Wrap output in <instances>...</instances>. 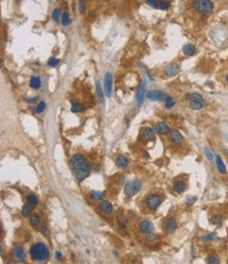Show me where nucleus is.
<instances>
[{
  "instance_id": "nucleus-1",
  "label": "nucleus",
  "mask_w": 228,
  "mask_h": 264,
  "mask_svg": "<svg viewBox=\"0 0 228 264\" xmlns=\"http://www.w3.org/2000/svg\"><path fill=\"white\" fill-rule=\"evenodd\" d=\"M71 168L78 180H83L89 175V164L85 157L80 154H76L71 159Z\"/></svg>"
},
{
  "instance_id": "nucleus-2",
  "label": "nucleus",
  "mask_w": 228,
  "mask_h": 264,
  "mask_svg": "<svg viewBox=\"0 0 228 264\" xmlns=\"http://www.w3.org/2000/svg\"><path fill=\"white\" fill-rule=\"evenodd\" d=\"M31 257L34 261H45L50 257V251L44 243H36L31 248Z\"/></svg>"
},
{
  "instance_id": "nucleus-3",
  "label": "nucleus",
  "mask_w": 228,
  "mask_h": 264,
  "mask_svg": "<svg viewBox=\"0 0 228 264\" xmlns=\"http://www.w3.org/2000/svg\"><path fill=\"white\" fill-rule=\"evenodd\" d=\"M192 8L201 15H208L213 11L215 4L211 0H193Z\"/></svg>"
},
{
  "instance_id": "nucleus-4",
  "label": "nucleus",
  "mask_w": 228,
  "mask_h": 264,
  "mask_svg": "<svg viewBox=\"0 0 228 264\" xmlns=\"http://www.w3.org/2000/svg\"><path fill=\"white\" fill-rule=\"evenodd\" d=\"M206 104H207L206 100L199 94H191L188 96V105L191 110H201V108L205 107Z\"/></svg>"
},
{
  "instance_id": "nucleus-5",
  "label": "nucleus",
  "mask_w": 228,
  "mask_h": 264,
  "mask_svg": "<svg viewBox=\"0 0 228 264\" xmlns=\"http://www.w3.org/2000/svg\"><path fill=\"white\" fill-rule=\"evenodd\" d=\"M145 206L148 210H156L162 203V197L157 194H151L145 199Z\"/></svg>"
},
{
  "instance_id": "nucleus-6",
  "label": "nucleus",
  "mask_w": 228,
  "mask_h": 264,
  "mask_svg": "<svg viewBox=\"0 0 228 264\" xmlns=\"http://www.w3.org/2000/svg\"><path fill=\"white\" fill-rule=\"evenodd\" d=\"M140 190H141V182L138 180H133L126 184L124 193L128 197H133V196L137 195L140 192Z\"/></svg>"
},
{
  "instance_id": "nucleus-7",
  "label": "nucleus",
  "mask_w": 228,
  "mask_h": 264,
  "mask_svg": "<svg viewBox=\"0 0 228 264\" xmlns=\"http://www.w3.org/2000/svg\"><path fill=\"white\" fill-rule=\"evenodd\" d=\"M167 96H168L167 94H165L162 91H159V89L149 91L148 93L146 94V97L150 101H165Z\"/></svg>"
},
{
  "instance_id": "nucleus-8",
  "label": "nucleus",
  "mask_w": 228,
  "mask_h": 264,
  "mask_svg": "<svg viewBox=\"0 0 228 264\" xmlns=\"http://www.w3.org/2000/svg\"><path fill=\"white\" fill-rule=\"evenodd\" d=\"M169 141L174 145H179L183 143V137H182L181 133L177 130H174L169 134Z\"/></svg>"
},
{
  "instance_id": "nucleus-9",
  "label": "nucleus",
  "mask_w": 228,
  "mask_h": 264,
  "mask_svg": "<svg viewBox=\"0 0 228 264\" xmlns=\"http://www.w3.org/2000/svg\"><path fill=\"white\" fill-rule=\"evenodd\" d=\"M111 83H113V75L110 73H107L104 78V91L107 97L111 96Z\"/></svg>"
},
{
  "instance_id": "nucleus-10",
  "label": "nucleus",
  "mask_w": 228,
  "mask_h": 264,
  "mask_svg": "<svg viewBox=\"0 0 228 264\" xmlns=\"http://www.w3.org/2000/svg\"><path fill=\"white\" fill-rule=\"evenodd\" d=\"M164 73H165L166 76L168 77H174L176 75H178L180 73V66L176 63H171V64H168L167 66L165 67L164 70Z\"/></svg>"
},
{
  "instance_id": "nucleus-11",
  "label": "nucleus",
  "mask_w": 228,
  "mask_h": 264,
  "mask_svg": "<svg viewBox=\"0 0 228 264\" xmlns=\"http://www.w3.org/2000/svg\"><path fill=\"white\" fill-rule=\"evenodd\" d=\"M146 83L143 82L141 84L139 89V92L137 94V103H138V106H141L143 104V101H144V98L146 96Z\"/></svg>"
},
{
  "instance_id": "nucleus-12",
  "label": "nucleus",
  "mask_w": 228,
  "mask_h": 264,
  "mask_svg": "<svg viewBox=\"0 0 228 264\" xmlns=\"http://www.w3.org/2000/svg\"><path fill=\"white\" fill-rule=\"evenodd\" d=\"M139 228H140V231H141L142 232H144V234H148V232H152L154 226H152L151 222L147 221V220H143V221L140 222Z\"/></svg>"
},
{
  "instance_id": "nucleus-13",
  "label": "nucleus",
  "mask_w": 228,
  "mask_h": 264,
  "mask_svg": "<svg viewBox=\"0 0 228 264\" xmlns=\"http://www.w3.org/2000/svg\"><path fill=\"white\" fill-rule=\"evenodd\" d=\"M177 228V221L174 219H169L165 223L164 226V231L166 234H173Z\"/></svg>"
},
{
  "instance_id": "nucleus-14",
  "label": "nucleus",
  "mask_w": 228,
  "mask_h": 264,
  "mask_svg": "<svg viewBox=\"0 0 228 264\" xmlns=\"http://www.w3.org/2000/svg\"><path fill=\"white\" fill-rule=\"evenodd\" d=\"M100 210L105 215H110L111 213H113L114 208H113V205H111L108 201H103L100 204Z\"/></svg>"
},
{
  "instance_id": "nucleus-15",
  "label": "nucleus",
  "mask_w": 228,
  "mask_h": 264,
  "mask_svg": "<svg viewBox=\"0 0 228 264\" xmlns=\"http://www.w3.org/2000/svg\"><path fill=\"white\" fill-rule=\"evenodd\" d=\"M128 162L129 161H128L127 157L123 156V155H119L117 158H116V164L120 168H125L128 165Z\"/></svg>"
},
{
  "instance_id": "nucleus-16",
  "label": "nucleus",
  "mask_w": 228,
  "mask_h": 264,
  "mask_svg": "<svg viewBox=\"0 0 228 264\" xmlns=\"http://www.w3.org/2000/svg\"><path fill=\"white\" fill-rule=\"evenodd\" d=\"M156 130L159 134L161 135H167L169 133V126L165 122H159L156 125Z\"/></svg>"
},
{
  "instance_id": "nucleus-17",
  "label": "nucleus",
  "mask_w": 228,
  "mask_h": 264,
  "mask_svg": "<svg viewBox=\"0 0 228 264\" xmlns=\"http://www.w3.org/2000/svg\"><path fill=\"white\" fill-rule=\"evenodd\" d=\"M14 258L18 261H24L25 260V251H24L23 248L21 247H16L14 249Z\"/></svg>"
},
{
  "instance_id": "nucleus-18",
  "label": "nucleus",
  "mask_w": 228,
  "mask_h": 264,
  "mask_svg": "<svg viewBox=\"0 0 228 264\" xmlns=\"http://www.w3.org/2000/svg\"><path fill=\"white\" fill-rule=\"evenodd\" d=\"M143 137H144V139L147 140V141H151V140H154L155 138H156L155 130L150 127L144 128V130H143Z\"/></svg>"
},
{
  "instance_id": "nucleus-19",
  "label": "nucleus",
  "mask_w": 228,
  "mask_h": 264,
  "mask_svg": "<svg viewBox=\"0 0 228 264\" xmlns=\"http://www.w3.org/2000/svg\"><path fill=\"white\" fill-rule=\"evenodd\" d=\"M183 54L186 55V56H193V55L196 54V52H197V50H196L195 45L192 44H186L183 47Z\"/></svg>"
},
{
  "instance_id": "nucleus-20",
  "label": "nucleus",
  "mask_w": 228,
  "mask_h": 264,
  "mask_svg": "<svg viewBox=\"0 0 228 264\" xmlns=\"http://www.w3.org/2000/svg\"><path fill=\"white\" fill-rule=\"evenodd\" d=\"M173 188H174V190L176 193L181 194V193H183L184 190H185L186 184H185V182H183V181H176V182L174 183V185H173Z\"/></svg>"
},
{
  "instance_id": "nucleus-21",
  "label": "nucleus",
  "mask_w": 228,
  "mask_h": 264,
  "mask_svg": "<svg viewBox=\"0 0 228 264\" xmlns=\"http://www.w3.org/2000/svg\"><path fill=\"white\" fill-rule=\"evenodd\" d=\"M30 86L34 89H38L41 86V79L38 76H33L30 80Z\"/></svg>"
},
{
  "instance_id": "nucleus-22",
  "label": "nucleus",
  "mask_w": 228,
  "mask_h": 264,
  "mask_svg": "<svg viewBox=\"0 0 228 264\" xmlns=\"http://www.w3.org/2000/svg\"><path fill=\"white\" fill-rule=\"evenodd\" d=\"M170 8V2L168 0H159L158 1L157 9H161V11H167Z\"/></svg>"
},
{
  "instance_id": "nucleus-23",
  "label": "nucleus",
  "mask_w": 228,
  "mask_h": 264,
  "mask_svg": "<svg viewBox=\"0 0 228 264\" xmlns=\"http://www.w3.org/2000/svg\"><path fill=\"white\" fill-rule=\"evenodd\" d=\"M215 162H217V166H218V169L221 174H225L226 173V166H225L224 162L222 161L220 156H217L215 157Z\"/></svg>"
},
{
  "instance_id": "nucleus-24",
  "label": "nucleus",
  "mask_w": 228,
  "mask_h": 264,
  "mask_svg": "<svg viewBox=\"0 0 228 264\" xmlns=\"http://www.w3.org/2000/svg\"><path fill=\"white\" fill-rule=\"evenodd\" d=\"M61 23L63 26H67L72 23V19L69 17V14L67 12H63L61 15Z\"/></svg>"
},
{
  "instance_id": "nucleus-25",
  "label": "nucleus",
  "mask_w": 228,
  "mask_h": 264,
  "mask_svg": "<svg viewBox=\"0 0 228 264\" xmlns=\"http://www.w3.org/2000/svg\"><path fill=\"white\" fill-rule=\"evenodd\" d=\"M82 110H83V106H82L78 101H76V100L72 101V112L78 113V112H81Z\"/></svg>"
},
{
  "instance_id": "nucleus-26",
  "label": "nucleus",
  "mask_w": 228,
  "mask_h": 264,
  "mask_svg": "<svg viewBox=\"0 0 228 264\" xmlns=\"http://www.w3.org/2000/svg\"><path fill=\"white\" fill-rule=\"evenodd\" d=\"M61 15H62L61 9H60L59 8L55 9L54 11H53V13H52V18H53V20L57 22V21L59 20V19H61Z\"/></svg>"
},
{
  "instance_id": "nucleus-27",
  "label": "nucleus",
  "mask_w": 228,
  "mask_h": 264,
  "mask_svg": "<svg viewBox=\"0 0 228 264\" xmlns=\"http://www.w3.org/2000/svg\"><path fill=\"white\" fill-rule=\"evenodd\" d=\"M26 200H28V203H31L33 206H36V205H38V198L36 197L35 195H33V194H30V195H28V197H26Z\"/></svg>"
},
{
  "instance_id": "nucleus-28",
  "label": "nucleus",
  "mask_w": 228,
  "mask_h": 264,
  "mask_svg": "<svg viewBox=\"0 0 228 264\" xmlns=\"http://www.w3.org/2000/svg\"><path fill=\"white\" fill-rule=\"evenodd\" d=\"M223 222V217L220 216V215H215L211 218V223L215 224V226H220Z\"/></svg>"
},
{
  "instance_id": "nucleus-29",
  "label": "nucleus",
  "mask_w": 228,
  "mask_h": 264,
  "mask_svg": "<svg viewBox=\"0 0 228 264\" xmlns=\"http://www.w3.org/2000/svg\"><path fill=\"white\" fill-rule=\"evenodd\" d=\"M174 105H176V101H174L170 96H167V98L165 99V107L173 108Z\"/></svg>"
},
{
  "instance_id": "nucleus-30",
  "label": "nucleus",
  "mask_w": 228,
  "mask_h": 264,
  "mask_svg": "<svg viewBox=\"0 0 228 264\" xmlns=\"http://www.w3.org/2000/svg\"><path fill=\"white\" fill-rule=\"evenodd\" d=\"M91 197L93 198L95 201H100V200L103 199L104 195H103V193H101V192H93L91 195Z\"/></svg>"
},
{
  "instance_id": "nucleus-31",
  "label": "nucleus",
  "mask_w": 228,
  "mask_h": 264,
  "mask_svg": "<svg viewBox=\"0 0 228 264\" xmlns=\"http://www.w3.org/2000/svg\"><path fill=\"white\" fill-rule=\"evenodd\" d=\"M32 212H33V208H32V206H30V205H24L22 208V215L24 217L31 216Z\"/></svg>"
},
{
  "instance_id": "nucleus-32",
  "label": "nucleus",
  "mask_w": 228,
  "mask_h": 264,
  "mask_svg": "<svg viewBox=\"0 0 228 264\" xmlns=\"http://www.w3.org/2000/svg\"><path fill=\"white\" fill-rule=\"evenodd\" d=\"M78 9L81 14H83L86 11V2L85 0H79L78 1Z\"/></svg>"
},
{
  "instance_id": "nucleus-33",
  "label": "nucleus",
  "mask_w": 228,
  "mask_h": 264,
  "mask_svg": "<svg viewBox=\"0 0 228 264\" xmlns=\"http://www.w3.org/2000/svg\"><path fill=\"white\" fill-rule=\"evenodd\" d=\"M40 222V217L38 215H33L30 219V223L33 225V226H37Z\"/></svg>"
},
{
  "instance_id": "nucleus-34",
  "label": "nucleus",
  "mask_w": 228,
  "mask_h": 264,
  "mask_svg": "<svg viewBox=\"0 0 228 264\" xmlns=\"http://www.w3.org/2000/svg\"><path fill=\"white\" fill-rule=\"evenodd\" d=\"M45 107H47V103L44 102V101H40L39 103H38L37 107H36V112L41 114L43 112V111L45 110Z\"/></svg>"
},
{
  "instance_id": "nucleus-35",
  "label": "nucleus",
  "mask_w": 228,
  "mask_h": 264,
  "mask_svg": "<svg viewBox=\"0 0 228 264\" xmlns=\"http://www.w3.org/2000/svg\"><path fill=\"white\" fill-rule=\"evenodd\" d=\"M47 63L50 66L55 67L56 65H58V63H59V59H57V58H55V57H50V59H48Z\"/></svg>"
},
{
  "instance_id": "nucleus-36",
  "label": "nucleus",
  "mask_w": 228,
  "mask_h": 264,
  "mask_svg": "<svg viewBox=\"0 0 228 264\" xmlns=\"http://www.w3.org/2000/svg\"><path fill=\"white\" fill-rule=\"evenodd\" d=\"M97 93H98L97 95H98L100 101L102 102V101H103V94H102V89H101V85H100V83H99V82H97Z\"/></svg>"
},
{
  "instance_id": "nucleus-37",
  "label": "nucleus",
  "mask_w": 228,
  "mask_h": 264,
  "mask_svg": "<svg viewBox=\"0 0 228 264\" xmlns=\"http://www.w3.org/2000/svg\"><path fill=\"white\" fill-rule=\"evenodd\" d=\"M207 263H209V264H217V263H220V262H219V259H218L215 256H210L209 258L207 259Z\"/></svg>"
},
{
  "instance_id": "nucleus-38",
  "label": "nucleus",
  "mask_w": 228,
  "mask_h": 264,
  "mask_svg": "<svg viewBox=\"0 0 228 264\" xmlns=\"http://www.w3.org/2000/svg\"><path fill=\"white\" fill-rule=\"evenodd\" d=\"M145 1H146V3L148 4L149 6H151V8H154V9H157L158 1H159V0H145Z\"/></svg>"
},
{
  "instance_id": "nucleus-39",
  "label": "nucleus",
  "mask_w": 228,
  "mask_h": 264,
  "mask_svg": "<svg viewBox=\"0 0 228 264\" xmlns=\"http://www.w3.org/2000/svg\"><path fill=\"white\" fill-rule=\"evenodd\" d=\"M118 222L120 223L121 226H123V227H125L126 225H127V220L124 219V218H122V217H119V218H118Z\"/></svg>"
},
{
  "instance_id": "nucleus-40",
  "label": "nucleus",
  "mask_w": 228,
  "mask_h": 264,
  "mask_svg": "<svg viewBox=\"0 0 228 264\" xmlns=\"http://www.w3.org/2000/svg\"><path fill=\"white\" fill-rule=\"evenodd\" d=\"M146 239H147V241H154L155 240V235L151 234V232H148V234L146 235Z\"/></svg>"
},
{
  "instance_id": "nucleus-41",
  "label": "nucleus",
  "mask_w": 228,
  "mask_h": 264,
  "mask_svg": "<svg viewBox=\"0 0 228 264\" xmlns=\"http://www.w3.org/2000/svg\"><path fill=\"white\" fill-rule=\"evenodd\" d=\"M205 152H206V156L208 157V159H209V160H211V159H212V154H211V152H210L209 149H205Z\"/></svg>"
},
{
  "instance_id": "nucleus-42",
  "label": "nucleus",
  "mask_w": 228,
  "mask_h": 264,
  "mask_svg": "<svg viewBox=\"0 0 228 264\" xmlns=\"http://www.w3.org/2000/svg\"><path fill=\"white\" fill-rule=\"evenodd\" d=\"M42 232L45 235V236H47V235L50 234V231H48V228H47V226H43V227H42Z\"/></svg>"
},
{
  "instance_id": "nucleus-43",
  "label": "nucleus",
  "mask_w": 228,
  "mask_h": 264,
  "mask_svg": "<svg viewBox=\"0 0 228 264\" xmlns=\"http://www.w3.org/2000/svg\"><path fill=\"white\" fill-rule=\"evenodd\" d=\"M36 101H38L37 97H35V98H32V99H28V100H26V102H28V103H35Z\"/></svg>"
},
{
  "instance_id": "nucleus-44",
  "label": "nucleus",
  "mask_w": 228,
  "mask_h": 264,
  "mask_svg": "<svg viewBox=\"0 0 228 264\" xmlns=\"http://www.w3.org/2000/svg\"><path fill=\"white\" fill-rule=\"evenodd\" d=\"M56 257H57V259L58 260H60V259H61V253H60V251H57V254H56Z\"/></svg>"
},
{
  "instance_id": "nucleus-45",
  "label": "nucleus",
  "mask_w": 228,
  "mask_h": 264,
  "mask_svg": "<svg viewBox=\"0 0 228 264\" xmlns=\"http://www.w3.org/2000/svg\"><path fill=\"white\" fill-rule=\"evenodd\" d=\"M196 200H197V199H196V198H192V199H189V200L187 201V203H188V204H191V203L195 202Z\"/></svg>"
},
{
  "instance_id": "nucleus-46",
  "label": "nucleus",
  "mask_w": 228,
  "mask_h": 264,
  "mask_svg": "<svg viewBox=\"0 0 228 264\" xmlns=\"http://www.w3.org/2000/svg\"><path fill=\"white\" fill-rule=\"evenodd\" d=\"M226 82H227V83H228V74L226 75Z\"/></svg>"
}]
</instances>
